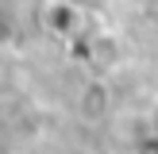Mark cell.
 I'll return each instance as SVG.
<instances>
[{
    "label": "cell",
    "instance_id": "cell-1",
    "mask_svg": "<svg viewBox=\"0 0 158 154\" xmlns=\"http://www.w3.org/2000/svg\"><path fill=\"white\" fill-rule=\"evenodd\" d=\"M154 139H158V108H154Z\"/></svg>",
    "mask_w": 158,
    "mask_h": 154
}]
</instances>
